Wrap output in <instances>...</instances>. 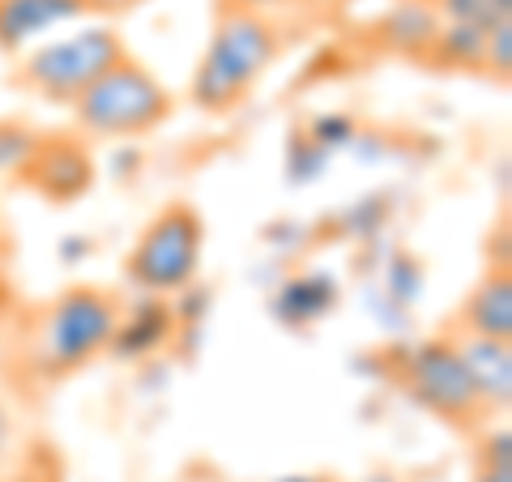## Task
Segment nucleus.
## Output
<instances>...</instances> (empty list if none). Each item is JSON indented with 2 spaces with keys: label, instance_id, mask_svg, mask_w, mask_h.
Masks as SVG:
<instances>
[{
  "label": "nucleus",
  "instance_id": "1",
  "mask_svg": "<svg viewBox=\"0 0 512 482\" xmlns=\"http://www.w3.org/2000/svg\"><path fill=\"white\" fill-rule=\"evenodd\" d=\"M282 52L286 39L269 13L218 5L210 43H205L197 69H192L188 103L201 116H231L252 99V90L282 60Z\"/></svg>",
  "mask_w": 512,
  "mask_h": 482
},
{
  "label": "nucleus",
  "instance_id": "2",
  "mask_svg": "<svg viewBox=\"0 0 512 482\" xmlns=\"http://www.w3.org/2000/svg\"><path fill=\"white\" fill-rule=\"evenodd\" d=\"M120 312H124V299L111 286H94V282L64 286L30 320V333H26L30 372L39 380H69L94 359H103Z\"/></svg>",
  "mask_w": 512,
  "mask_h": 482
},
{
  "label": "nucleus",
  "instance_id": "3",
  "mask_svg": "<svg viewBox=\"0 0 512 482\" xmlns=\"http://www.w3.org/2000/svg\"><path fill=\"white\" fill-rule=\"evenodd\" d=\"M393 380L402 384L414 406L427 410L436 423L461 431V436H478L483 427L495 423V410L487 406L483 389L474 384L466 359L457 355L448 333L423 337V342L397 350Z\"/></svg>",
  "mask_w": 512,
  "mask_h": 482
},
{
  "label": "nucleus",
  "instance_id": "4",
  "mask_svg": "<svg viewBox=\"0 0 512 482\" xmlns=\"http://www.w3.org/2000/svg\"><path fill=\"white\" fill-rule=\"evenodd\" d=\"M128 56L133 52L116 26H86L69 39H52L26 52L9 73V86L47 107H73L107 69H116Z\"/></svg>",
  "mask_w": 512,
  "mask_h": 482
},
{
  "label": "nucleus",
  "instance_id": "5",
  "mask_svg": "<svg viewBox=\"0 0 512 482\" xmlns=\"http://www.w3.org/2000/svg\"><path fill=\"white\" fill-rule=\"evenodd\" d=\"M69 111L82 137H146L175 116V94L137 56H128L107 69Z\"/></svg>",
  "mask_w": 512,
  "mask_h": 482
},
{
  "label": "nucleus",
  "instance_id": "6",
  "mask_svg": "<svg viewBox=\"0 0 512 482\" xmlns=\"http://www.w3.org/2000/svg\"><path fill=\"white\" fill-rule=\"evenodd\" d=\"M205 261V218L197 205L167 201L124 256V282L141 295H180L197 282Z\"/></svg>",
  "mask_w": 512,
  "mask_h": 482
},
{
  "label": "nucleus",
  "instance_id": "7",
  "mask_svg": "<svg viewBox=\"0 0 512 482\" xmlns=\"http://www.w3.org/2000/svg\"><path fill=\"white\" fill-rule=\"evenodd\" d=\"M13 188L30 192L47 205H77L94 188V154L90 141L77 133H39L35 150L13 175Z\"/></svg>",
  "mask_w": 512,
  "mask_h": 482
},
{
  "label": "nucleus",
  "instance_id": "8",
  "mask_svg": "<svg viewBox=\"0 0 512 482\" xmlns=\"http://www.w3.org/2000/svg\"><path fill=\"white\" fill-rule=\"evenodd\" d=\"M448 333H478V337H500L512 342V269L491 265L478 278L466 299L457 303V312L448 316Z\"/></svg>",
  "mask_w": 512,
  "mask_h": 482
},
{
  "label": "nucleus",
  "instance_id": "9",
  "mask_svg": "<svg viewBox=\"0 0 512 482\" xmlns=\"http://www.w3.org/2000/svg\"><path fill=\"white\" fill-rule=\"evenodd\" d=\"M86 18L82 0H0V56H18L47 30Z\"/></svg>",
  "mask_w": 512,
  "mask_h": 482
},
{
  "label": "nucleus",
  "instance_id": "10",
  "mask_svg": "<svg viewBox=\"0 0 512 482\" xmlns=\"http://www.w3.org/2000/svg\"><path fill=\"white\" fill-rule=\"evenodd\" d=\"M171 329H175V316H171V308L158 295H146V299H137V303H124V312L116 320V333H111L107 355L111 359H124V363L150 359L154 350H163Z\"/></svg>",
  "mask_w": 512,
  "mask_h": 482
},
{
  "label": "nucleus",
  "instance_id": "11",
  "mask_svg": "<svg viewBox=\"0 0 512 482\" xmlns=\"http://www.w3.org/2000/svg\"><path fill=\"white\" fill-rule=\"evenodd\" d=\"M448 337H453L457 355L466 359L474 384L483 389L487 406L495 414H504L512 406V342H500V337H478V333H448Z\"/></svg>",
  "mask_w": 512,
  "mask_h": 482
},
{
  "label": "nucleus",
  "instance_id": "12",
  "mask_svg": "<svg viewBox=\"0 0 512 482\" xmlns=\"http://www.w3.org/2000/svg\"><path fill=\"white\" fill-rule=\"evenodd\" d=\"M440 26L444 22H440L436 5H423V0H397L389 13H380L376 35L397 56L427 60L431 56V43H436V35H440Z\"/></svg>",
  "mask_w": 512,
  "mask_h": 482
},
{
  "label": "nucleus",
  "instance_id": "13",
  "mask_svg": "<svg viewBox=\"0 0 512 482\" xmlns=\"http://www.w3.org/2000/svg\"><path fill=\"white\" fill-rule=\"evenodd\" d=\"M0 482H64V457L56 453V444L47 440H30L18 448V457Z\"/></svg>",
  "mask_w": 512,
  "mask_h": 482
},
{
  "label": "nucleus",
  "instance_id": "14",
  "mask_svg": "<svg viewBox=\"0 0 512 482\" xmlns=\"http://www.w3.org/2000/svg\"><path fill=\"white\" fill-rule=\"evenodd\" d=\"M436 13H440V22L491 35L495 26L512 22V0H436Z\"/></svg>",
  "mask_w": 512,
  "mask_h": 482
},
{
  "label": "nucleus",
  "instance_id": "15",
  "mask_svg": "<svg viewBox=\"0 0 512 482\" xmlns=\"http://www.w3.org/2000/svg\"><path fill=\"white\" fill-rule=\"evenodd\" d=\"M474 482H512V448L508 427L478 431V457H474Z\"/></svg>",
  "mask_w": 512,
  "mask_h": 482
},
{
  "label": "nucleus",
  "instance_id": "16",
  "mask_svg": "<svg viewBox=\"0 0 512 482\" xmlns=\"http://www.w3.org/2000/svg\"><path fill=\"white\" fill-rule=\"evenodd\" d=\"M39 141V128H30L22 120H0V175L13 180V175L22 171V163L30 158Z\"/></svg>",
  "mask_w": 512,
  "mask_h": 482
},
{
  "label": "nucleus",
  "instance_id": "17",
  "mask_svg": "<svg viewBox=\"0 0 512 482\" xmlns=\"http://www.w3.org/2000/svg\"><path fill=\"white\" fill-rule=\"evenodd\" d=\"M483 73L495 77L500 86H508V73H512V22L495 26L487 35V47H483Z\"/></svg>",
  "mask_w": 512,
  "mask_h": 482
},
{
  "label": "nucleus",
  "instance_id": "18",
  "mask_svg": "<svg viewBox=\"0 0 512 482\" xmlns=\"http://www.w3.org/2000/svg\"><path fill=\"white\" fill-rule=\"evenodd\" d=\"M18 448H22V427H18V419H13L9 401H0V474L13 465Z\"/></svg>",
  "mask_w": 512,
  "mask_h": 482
},
{
  "label": "nucleus",
  "instance_id": "19",
  "mask_svg": "<svg viewBox=\"0 0 512 482\" xmlns=\"http://www.w3.org/2000/svg\"><path fill=\"white\" fill-rule=\"evenodd\" d=\"M86 5V18H124V13L141 9L146 0H82Z\"/></svg>",
  "mask_w": 512,
  "mask_h": 482
},
{
  "label": "nucleus",
  "instance_id": "20",
  "mask_svg": "<svg viewBox=\"0 0 512 482\" xmlns=\"http://www.w3.org/2000/svg\"><path fill=\"white\" fill-rule=\"evenodd\" d=\"M218 5L252 9V13H274V9H286V5H299V0H218Z\"/></svg>",
  "mask_w": 512,
  "mask_h": 482
},
{
  "label": "nucleus",
  "instance_id": "21",
  "mask_svg": "<svg viewBox=\"0 0 512 482\" xmlns=\"http://www.w3.org/2000/svg\"><path fill=\"white\" fill-rule=\"evenodd\" d=\"M423 5H436V0H423Z\"/></svg>",
  "mask_w": 512,
  "mask_h": 482
}]
</instances>
